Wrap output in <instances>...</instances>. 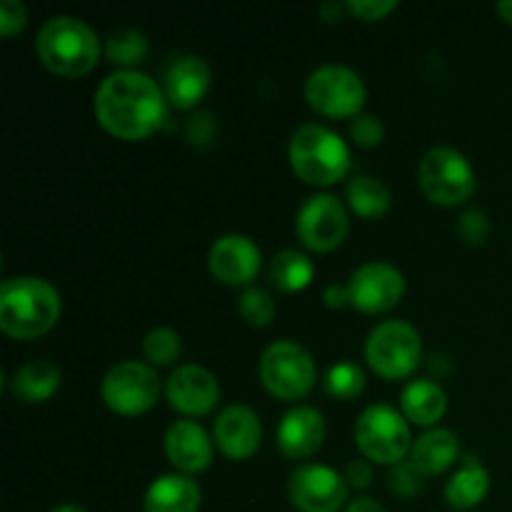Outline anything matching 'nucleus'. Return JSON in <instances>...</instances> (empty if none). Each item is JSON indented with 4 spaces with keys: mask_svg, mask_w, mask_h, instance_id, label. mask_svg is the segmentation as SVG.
<instances>
[{
    "mask_svg": "<svg viewBox=\"0 0 512 512\" xmlns=\"http://www.w3.org/2000/svg\"><path fill=\"white\" fill-rule=\"evenodd\" d=\"M395 8H398L395 0H348V3H345V10H348L353 18L368 20V23L383 20L385 15L393 13Z\"/></svg>",
    "mask_w": 512,
    "mask_h": 512,
    "instance_id": "72a5a7b5",
    "label": "nucleus"
},
{
    "mask_svg": "<svg viewBox=\"0 0 512 512\" xmlns=\"http://www.w3.org/2000/svg\"><path fill=\"white\" fill-rule=\"evenodd\" d=\"M350 135H353V140L360 148H375V145L383 143L385 128L383 123H380L378 115L360 113L355 115L353 123H350Z\"/></svg>",
    "mask_w": 512,
    "mask_h": 512,
    "instance_id": "473e14b6",
    "label": "nucleus"
},
{
    "mask_svg": "<svg viewBox=\"0 0 512 512\" xmlns=\"http://www.w3.org/2000/svg\"><path fill=\"white\" fill-rule=\"evenodd\" d=\"M323 300L328 308H345V305H350V293H348V283L340 285V283H330L328 288L323 290Z\"/></svg>",
    "mask_w": 512,
    "mask_h": 512,
    "instance_id": "4c0bfd02",
    "label": "nucleus"
},
{
    "mask_svg": "<svg viewBox=\"0 0 512 512\" xmlns=\"http://www.w3.org/2000/svg\"><path fill=\"white\" fill-rule=\"evenodd\" d=\"M163 88L143 70H115L95 88L93 110L98 123L120 140L153 135L168 115Z\"/></svg>",
    "mask_w": 512,
    "mask_h": 512,
    "instance_id": "f257e3e1",
    "label": "nucleus"
},
{
    "mask_svg": "<svg viewBox=\"0 0 512 512\" xmlns=\"http://www.w3.org/2000/svg\"><path fill=\"white\" fill-rule=\"evenodd\" d=\"M50 512H88V510L80 508V505H73V503H63V505H55Z\"/></svg>",
    "mask_w": 512,
    "mask_h": 512,
    "instance_id": "a19ab883",
    "label": "nucleus"
},
{
    "mask_svg": "<svg viewBox=\"0 0 512 512\" xmlns=\"http://www.w3.org/2000/svg\"><path fill=\"white\" fill-rule=\"evenodd\" d=\"M495 10H498V15L505 23L512 25V0H500V3L495 5Z\"/></svg>",
    "mask_w": 512,
    "mask_h": 512,
    "instance_id": "ea45409f",
    "label": "nucleus"
},
{
    "mask_svg": "<svg viewBox=\"0 0 512 512\" xmlns=\"http://www.w3.org/2000/svg\"><path fill=\"white\" fill-rule=\"evenodd\" d=\"M203 503L200 485L190 475H160L143 495V512H198Z\"/></svg>",
    "mask_w": 512,
    "mask_h": 512,
    "instance_id": "aec40b11",
    "label": "nucleus"
},
{
    "mask_svg": "<svg viewBox=\"0 0 512 512\" xmlns=\"http://www.w3.org/2000/svg\"><path fill=\"white\" fill-rule=\"evenodd\" d=\"M388 485L398 498H415L423 490L425 475L410 460H403V463L393 465L388 475Z\"/></svg>",
    "mask_w": 512,
    "mask_h": 512,
    "instance_id": "7c9ffc66",
    "label": "nucleus"
},
{
    "mask_svg": "<svg viewBox=\"0 0 512 512\" xmlns=\"http://www.w3.org/2000/svg\"><path fill=\"white\" fill-rule=\"evenodd\" d=\"M350 305L360 313L378 315L393 310L405 295V278L395 265L370 260L353 270L348 280Z\"/></svg>",
    "mask_w": 512,
    "mask_h": 512,
    "instance_id": "ddd939ff",
    "label": "nucleus"
},
{
    "mask_svg": "<svg viewBox=\"0 0 512 512\" xmlns=\"http://www.w3.org/2000/svg\"><path fill=\"white\" fill-rule=\"evenodd\" d=\"M418 185L430 203L455 208L470 200L478 188V180L468 155L453 145H435L420 160Z\"/></svg>",
    "mask_w": 512,
    "mask_h": 512,
    "instance_id": "423d86ee",
    "label": "nucleus"
},
{
    "mask_svg": "<svg viewBox=\"0 0 512 512\" xmlns=\"http://www.w3.org/2000/svg\"><path fill=\"white\" fill-rule=\"evenodd\" d=\"M345 512H385V508L375 498H368V495H360V498L350 500L348 508H345Z\"/></svg>",
    "mask_w": 512,
    "mask_h": 512,
    "instance_id": "58836bf2",
    "label": "nucleus"
},
{
    "mask_svg": "<svg viewBox=\"0 0 512 512\" xmlns=\"http://www.w3.org/2000/svg\"><path fill=\"white\" fill-rule=\"evenodd\" d=\"M365 360L385 380H403L423 360V340L408 320H383L365 340Z\"/></svg>",
    "mask_w": 512,
    "mask_h": 512,
    "instance_id": "0eeeda50",
    "label": "nucleus"
},
{
    "mask_svg": "<svg viewBox=\"0 0 512 512\" xmlns=\"http://www.w3.org/2000/svg\"><path fill=\"white\" fill-rule=\"evenodd\" d=\"M400 410L410 423L420 428H435V423L448 410V395L433 378L410 380L400 393Z\"/></svg>",
    "mask_w": 512,
    "mask_h": 512,
    "instance_id": "4be33fe9",
    "label": "nucleus"
},
{
    "mask_svg": "<svg viewBox=\"0 0 512 512\" xmlns=\"http://www.w3.org/2000/svg\"><path fill=\"white\" fill-rule=\"evenodd\" d=\"M343 475H345V480H348L350 488H358V490L368 488L375 478L370 460H350V463L345 465Z\"/></svg>",
    "mask_w": 512,
    "mask_h": 512,
    "instance_id": "c9c22d12",
    "label": "nucleus"
},
{
    "mask_svg": "<svg viewBox=\"0 0 512 512\" xmlns=\"http://www.w3.org/2000/svg\"><path fill=\"white\" fill-rule=\"evenodd\" d=\"M28 23V8L20 0H0V33L5 38L15 35Z\"/></svg>",
    "mask_w": 512,
    "mask_h": 512,
    "instance_id": "f704fd0d",
    "label": "nucleus"
},
{
    "mask_svg": "<svg viewBox=\"0 0 512 512\" xmlns=\"http://www.w3.org/2000/svg\"><path fill=\"white\" fill-rule=\"evenodd\" d=\"M363 78L353 68L340 63H325L305 80V98L310 108L328 118H355L365 105Z\"/></svg>",
    "mask_w": 512,
    "mask_h": 512,
    "instance_id": "1a4fd4ad",
    "label": "nucleus"
},
{
    "mask_svg": "<svg viewBox=\"0 0 512 512\" xmlns=\"http://www.w3.org/2000/svg\"><path fill=\"white\" fill-rule=\"evenodd\" d=\"M345 475L323 463H303L290 473L288 498L300 512H338L348 503Z\"/></svg>",
    "mask_w": 512,
    "mask_h": 512,
    "instance_id": "f8f14e48",
    "label": "nucleus"
},
{
    "mask_svg": "<svg viewBox=\"0 0 512 512\" xmlns=\"http://www.w3.org/2000/svg\"><path fill=\"white\" fill-rule=\"evenodd\" d=\"M35 53L50 73L80 78L98 63L100 40L83 18L53 15L40 25L35 35Z\"/></svg>",
    "mask_w": 512,
    "mask_h": 512,
    "instance_id": "7ed1b4c3",
    "label": "nucleus"
},
{
    "mask_svg": "<svg viewBox=\"0 0 512 512\" xmlns=\"http://www.w3.org/2000/svg\"><path fill=\"white\" fill-rule=\"evenodd\" d=\"M408 418L388 403L368 405L355 420V443L365 460L380 465H398L408 460L413 448Z\"/></svg>",
    "mask_w": 512,
    "mask_h": 512,
    "instance_id": "39448f33",
    "label": "nucleus"
},
{
    "mask_svg": "<svg viewBox=\"0 0 512 512\" xmlns=\"http://www.w3.org/2000/svg\"><path fill=\"white\" fill-rule=\"evenodd\" d=\"M325 440V418L313 405H295L275 428L278 450L290 460L313 458Z\"/></svg>",
    "mask_w": 512,
    "mask_h": 512,
    "instance_id": "f3484780",
    "label": "nucleus"
},
{
    "mask_svg": "<svg viewBox=\"0 0 512 512\" xmlns=\"http://www.w3.org/2000/svg\"><path fill=\"white\" fill-rule=\"evenodd\" d=\"M263 253L245 233H225L215 238L208 253V268L225 285H250L258 275Z\"/></svg>",
    "mask_w": 512,
    "mask_h": 512,
    "instance_id": "2eb2a0df",
    "label": "nucleus"
},
{
    "mask_svg": "<svg viewBox=\"0 0 512 512\" xmlns=\"http://www.w3.org/2000/svg\"><path fill=\"white\" fill-rule=\"evenodd\" d=\"M460 440L450 428H428L413 440L408 460L425 475H440L458 460Z\"/></svg>",
    "mask_w": 512,
    "mask_h": 512,
    "instance_id": "412c9836",
    "label": "nucleus"
},
{
    "mask_svg": "<svg viewBox=\"0 0 512 512\" xmlns=\"http://www.w3.org/2000/svg\"><path fill=\"white\" fill-rule=\"evenodd\" d=\"M345 198L353 213L360 218H380L390 210L393 195L383 180L373 178V175H355L345 188Z\"/></svg>",
    "mask_w": 512,
    "mask_h": 512,
    "instance_id": "a878e982",
    "label": "nucleus"
},
{
    "mask_svg": "<svg viewBox=\"0 0 512 512\" xmlns=\"http://www.w3.org/2000/svg\"><path fill=\"white\" fill-rule=\"evenodd\" d=\"M63 310L58 288L35 275H15L0 285V328L8 338L33 340L55 328Z\"/></svg>",
    "mask_w": 512,
    "mask_h": 512,
    "instance_id": "f03ea898",
    "label": "nucleus"
},
{
    "mask_svg": "<svg viewBox=\"0 0 512 512\" xmlns=\"http://www.w3.org/2000/svg\"><path fill=\"white\" fill-rule=\"evenodd\" d=\"M143 353L150 363L165 368V365H173L180 358L183 340H180V335L173 328L158 325V328H153L143 338Z\"/></svg>",
    "mask_w": 512,
    "mask_h": 512,
    "instance_id": "c85d7f7f",
    "label": "nucleus"
},
{
    "mask_svg": "<svg viewBox=\"0 0 512 512\" xmlns=\"http://www.w3.org/2000/svg\"><path fill=\"white\" fill-rule=\"evenodd\" d=\"M260 383L278 400H300L318 383V368L308 350L295 340H275L260 355Z\"/></svg>",
    "mask_w": 512,
    "mask_h": 512,
    "instance_id": "6e6552de",
    "label": "nucleus"
},
{
    "mask_svg": "<svg viewBox=\"0 0 512 512\" xmlns=\"http://www.w3.org/2000/svg\"><path fill=\"white\" fill-rule=\"evenodd\" d=\"M215 133V123H213V115L210 113H198L190 118L188 123V138L193 143H208Z\"/></svg>",
    "mask_w": 512,
    "mask_h": 512,
    "instance_id": "e433bc0d",
    "label": "nucleus"
},
{
    "mask_svg": "<svg viewBox=\"0 0 512 512\" xmlns=\"http://www.w3.org/2000/svg\"><path fill=\"white\" fill-rule=\"evenodd\" d=\"M288 158L295 175L310 185H335L348 175L350 148L335 130L320 123L295 128L288 143Z\"/></svg>",
    "mask_w": 512,
    "mask_h": 512,
    "instance_id": "20e7f679",
    "label": "nucleus"
},
{
    "mask_svg": "<svg viewBox=\"0 0 512 512\" xmlns=\"http://www.w3.org/2000/svg\"><path fill=\"white\" fill-rule=\"evenodd\" d=\"M238 310L245 318V323H250L253 328H265L275 318V300L265 288L250 285V288H245L240 293Z\"/></svg>",
    "mask_w": 512,
    "mask_h": 512,
    "instance_id": "c756f323",
    "label": "nucleus"
},
{
    "mask_svg": "<svg viewBox=\"0 0 512 512\" xmlns=\"http://www.w3.org/2000/svg\"><path fill=\"white\" fill-rule=\"evenodd\" d=\"M213 443L228 460H248L263 443V423L250 405H228L213 423Z\"/></svg>",
    "mask_w": 512,
    "mask_h": 512,
    "instance_id": "dca6fc26",
    "label": "nucleus"
},
{
    "mask_svg": "<svg viewBox=\"0 0 512 512\" xmlns=\"http://www.w3.org/2000/svg\"><path fill=\"white\" fill-rule=\"evenodd\" d=\"M165 398L170 408L188 418L208 415L220 403V383L203 365H178L165 380Z\"/></svg>",
    "mask_w": 512,
    "mask_h": 512,
    "instance_id": "4468645a",
    "label": "nucleus"
},
{
    "mask_svg": "<svg viewBox=\"0 0 512 512\" xmlns=\"http://www.w3.org/2000/svg\"><path fill=\"white\" fill-rule=\"evenodd\" d=\"M323 388L335 400H355L365 390V373L358 363L340 360L330 365L323 378Z\"/></svg>",
    "mask_w": 512,
    "mask_h": 512,
    "instance_id": "cd10ccee",
    "label": "nucleus"
},
{
    "mask_svg": "<svg viewBox=\"0 0 512 512\" xmlns=\"http://www.w3.org/2000/svg\"><path fill=\"white\" fill-rule=\"evenodd\" d=\"M105 55L120 70H133L148 55V38L138 28H118L105 40Z\"/></svg>",
    "mask_w": 512,
    "mask_h": 512,
    "instance_id": "bb28decb",
    "label": "nucleus"
},
{
    "mask_svg": "<svg viewBox=\"0 0 512 512\" xmlns=\"http://www.w3.org/2000/svg\"><path fill=\"white\" fill-rule=\"evenodd\" d=\"M165 455L178 468V473H203L213 463V438L195 420H175L165 430Z\"/></svg>",
    "mask_w": 512,
    "mask_h": 512,
    "instance_id": "6ab92c4d",
    "label": "nucleus"
},
{
    "mask_svg": "<svg viewBox=\"0 0 512 512\" xmlns=\"http://www.w3.org/2000/svg\"><path fill=\"white\" fill-rule=\"evenodd\" d=\"M490 493V473L480 460L468 458L463 468L445 485V500L453 510H470L485 500Z\"/></svg>",
    "mask_w": 512,
    "mask_h": 512,
    "instance_id": "b1692460",
    "label": "nucleus"
},
{
    "mask_svg": "<svg viewBox=\"0 0 512 512\" xmlns=\"http://www.w3.org/2000/svg\"><path fill=\"white\" fill-rule=\"evenodd\" d=\"M490 230H493V225H490V218H488V213H485V210L473 208V210H465V213L460 215L458 235L468 245L488 243Z\"/></svg>",
    "mask_w": 512,
    "mask_h": 512,
    "instance_id": "2f4dec72",
    "label": "nucleus"
},
{
    "mask_svg": "<svg viewBox=\"0 0 512 512\" xmlns=\"http://www.w3.org/2000/svg\"><path fill=\"white\" fill-rule=\"evenodd\" d=\"M350 218L343 200L330 193H318L300 205L295 215V233L313 253H330L348 238Z\"/></svg>",
    "mask_w": 512,
    "mask_h": 512,
    "instance_id": "9b49d317",
    "label": "nucleus"
},
{
    "mask_svg": "<svg viewBox=\"0 0 512 512\" xmlns=\"http://www.w3.org/2000/svg\"><path fill=\"white\" fill-rule=\"evenodd\" d=\"M268 273L278 290H283V293H300V290H305L313 283L315 265L300 250L285 248L280 253H275V258L270 260Z\"/></svg>",
    "mask_w": 512,
    "mask_h": 512,
    "instance_id": "393cba45",
    "label": "nucleus"
},
{
    "mask_svg": "<svg viewBox=\"0 0 512 512\" xmlns=\"http://www.w3.org/2000/svg\"><path fill=\"white\" fill-rule=\"evenodd\" d=\"M210 65L200 55L183 53L170 58L163 73V93L178 110H193L210 88Z\"/></svg>",
    "mask_w": 512,
    "mask_h": 512,
    "instance_id": "a211bd4d",
    "label": "nucleus"
},
{
    "mask_svg": "<svg viewBox=\"0 0 512 512\" xmlns=\"http://www.w3.org/2000/svg\"><path fill=\"white\" fill-rule=\"evenodd\" d=\"M60 383H63V373L58 365L50 360H30L15 370L10 380V393L23 403H45L58 393Z\"/></svg>",
    "mask_w": 512,
    "mask_h": 512,
    "instance_id": "5701e85b",
    "label": "nucleus"
},
{
    "mask_svg": "<svg viewBox=\"0 0 512 512\" xmlns=\"http://www.w3.org/2000/svg\"><path fill=\"white\" fill-rule=\"evenodd\" d=\"M100 398L118 415H143L158 403L160 378L143 360H120L105 373Z\"/></svg>",
    "mask_w": 512,
    "mask_h": 512,
    "instance_id": "9d476101",
    "label": "nucleus"
}]
</instances>
